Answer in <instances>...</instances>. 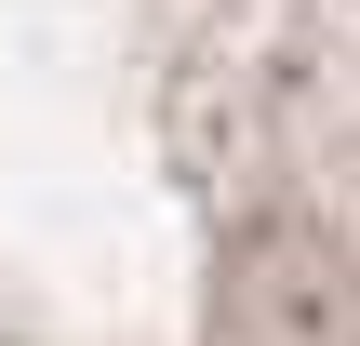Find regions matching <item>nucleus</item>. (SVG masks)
Instances as JSON below:
<instances>
[{
	"instance_id": "f257e3e1",
	"label": "nucleus",
	"mask_w": 360,
	"mask_h": 346,
	"mask_svg": "<svg viewBox=\"0 0 360 346\" xmlns=\"http://www.w3.org/2000/svg\"><path fill=\"white\" fill-rule=\"evenodd\" d=\"M174 200L227 346L360 320V0H0V187Z\"/></svg>"
}]
</instances>
